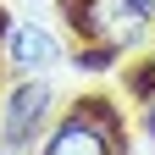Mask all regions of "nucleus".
I'll return each mask as SVG.
<instances>
[{"label":"nucleus","instance_id":"nucleus-3","mask_svg":"<svg viewBox=\"0 0 155 155\" xmlns=\"http://www.w3.org/2000/svg\"><path fill=\"white\" fill-rule=\"evenodd\" d=\"M50 105H55V94L45 83H22V89L11 94L6 116H0V139L22 155L28 144H39V133H45V122H50Z\"/></svg>","mask_w":155,"mask_h":155},{"label":"nucleus","instance_id":"nucleus-4","mask_svg":"<svg viewBox=\"0 0 155 155\" xmlns=\"http://www.w3.org/2000/svg\"><path fill=\"white\" fill-rule=\"evenodd\" d=\"M11 67L17 72H50V67H61V39L50 28H39V22H22L11 33Z\"/></svg>","mask_w":155,"mask_h":155},{"label":"nucleus","instance_id":"nucleus-5","mask_svg":"<svg viewBox=\"0 0 155 155\" xmlns=\"http://www.w3.org/2000/svg\"><path fill=\"white\" fill-rule=\"evenodd\" d=\"M150 139H155V100H150Z\"/></svg>","mask_w":155,"mask_h":155},{"label":"nucleus","instance_id":"nucleus-1","mask_svg":"<svg viewBox=\"0 0 155 155\" xmlns=\"http://www.w3.org/2000/svg\"><path fill=\"white\" fill-rule=\"evenodd\" d=\"M72 28L83 33L100 55H116V50L144 45V33H150V11L139 6V0H78Z\"/></svg>","mask_w":155,"mask_h":155},{"label":"nucleus","instance_id":"nucleus-2","mask_svg":"<svg viewBox=\"0 0 155 155\" xmlns=\"http://www.w3.org/2000/svg\"><path fill=\"white\" fill-rule=\"evenodd\" d=\"M45 155H116V116L100 100H89L45 139Z\"/></svg>","mask_w":155,"mask_h":155},{"label":"nucleus","instance_id":"nucleus-6","mask_svg":"<svg viewBox=\"0 0 155 155\" xmlns=\"http://www.w3.org/2000/svg\"><path fill=\"white\" fill-rule=\"evenodd\" d=\"M139 6H144V11H155V0H139Z\"/></svg>","mask_w":155,"mask_h":155}]
</instances>
